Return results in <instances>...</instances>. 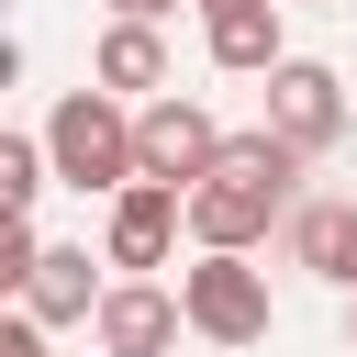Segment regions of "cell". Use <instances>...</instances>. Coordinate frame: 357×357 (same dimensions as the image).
Listing matches in <instances>:
<instances>
[{"mask_svg": "<svg viewBox=\"0 0 357 357\" xmlns=\"http://www.w3.org/2000/svg\"><path fill=\"white\" fill-rule=\"evenodd\" d=\"M89 78L100 89H123V100H145V89H167V33L156 22H100V45H89Z\"/></svg>", "mask_w": 357, "mask_h": 357, "instance_id": "9", "label": "cell"}, {"mask_svg": "<svg viewBox=\"0 0 357 357\" xmlns=\"http://www.w3.org/2000/svg\"><path fill=\"white\" fill-rule=\"evenodd\" d=\"M56 190V156H45V134H0V201L11 212H33Z\"/></svg>", "mask_w": 357, "mask_h": 357, "instance_id": "12", "label": "cell"}, {"mask_svg": "<svg viewBox=\"0 0 357 357\" xmlns=\"http://www.w3.org/2000/svg\"><path fill=\"white\" fill-rule=\"evenodd\" d=\"M346 346H357V290H346Z\"/></svg>", "mask_w": 357, "mask_h": 357, "instance_id": "15", "label": "cell"}, {"mask_svg": "<svg viewBox=\"0 0 357 357\" xmlns=\"http://www.w3.org/2000/svg\"><path fill=\"white\" fill-rule=\"evenodd\" d=\"M45 335H56V324H33V312H11V324H0V357H56Z\"/></svg>", "mask_w": 357, "mask_h": 357, "instance_id": "13", "label": "cell"}, {"mask_svg": "<svg viewBox=\"0 0 357 357\" xmlns=\"http://www.w3.org/2000/svg\"><path fill=\"white\" fill-rule=\"evenodd\" d=\"M22 312H33V324H89V312H100L89 245H45V257L22 268Z\"/></svg>", "mask_w": 357, "mask_h": 357, "instance_id": "10", "label": "cell"}, {"mask_svg": "<svg viewBox=\"0 0 357 357\" xmlns=\"http://www.w3.org/2000/svg\"><path fill=\"white\" fill-rule=\"evenodd\" d=\"M301 167L312 156L290 134H268V123L257 134H223V167L190 190V245H257L268 223H290L301 212Z\"/></svg>", "mask_w": 357, "mask_h": 357, "instance_id": "1", "label": "cell"}, {"mask_svg": "<svg viewBox=\"0 0 357 357\" xmlns=\"http://www.w3.org/2000/svg\"><path fill=\"white\" fill-rule=\"evenodd\" d=\"M112 11H123V22H167L178 0H112Z\"/></svg>", "mask_w": 357, "mask_h": 357, "instance_id": "14", "label": "cell"}, {"mask_svg": "<svg viewBox=\"0 0 357 357\" xmlns=\"http://www.w3.org/2000/svg\"><path fill=\"white\" fill-rule=\"evenodd\" d=\"M178 223H190V190H167V178H134V190H112V223H100V257L145 279V268H167Z\"/></svg>", "mask_w": 357, "mask_h": 357, "instance_id": "7", "label": "cell"}, {"mask_svg": "<svg viewBox=\"0 0 357 357\" xmlns=\"http://www.w3.org/2000/svg\"><path fill=\"white\" fill-rule=\"evenodd\" d=\"M134 156H145V178H167V190H201V178L223 167V123H212L201 100L156 89V100L134 112Z\"/></svg>", "mask_w": 357, "mask_h": 357, "instance_id": "4", "label": "cell"}, {"mask_svg": "<svg viewBox=\"0 0 357 357\" xmlns=\"http://www.w3.org/2000/svg\"><path fill=\"white\" fill-rule=\"evenodd\" d=\"M268 134H290L301 156H335L346 145V78L324 56H279L268 67Z\"/></svg>", "mask_w": 357, "mask_h": 357, "instance_id": "5", "label": "cell"}, {"mask_svg": "<svg viewBox=\"0 0 357 357\" xmlns=\"http://www.w3.org/2000/svg\"><path fill=\"white\" fill-rule=\"evenodd\" d=\"M45 156H56L67 190H100V201L145 178V156H134V112H123V89H100V78L67 89V100L45 112Z\"/></svg>", "mask_w": 357, "mask_h": 357, "instance_id": "2", "label": "cell"}, {"mask_svg": "<svg viewBox=\"0 0 357 357\" xmlns=\"http://www.w3.org/2000/svg\"><path fill=\"white\" fill-rule=\"evenodd\" d=\"M178 301H190V335H201V346H268V324H279L268 268H257L245 245H201V257L178 268Z\"/></svg>", "mask_w": 357, "mask_h": 357, "instance_id": "3", "label": "cell"}, {"mask_svg": "<svg viewBox=\"0 0 357 357\" xmlns=\"http://www.w3.org/2000/svg\"><path fill=\"white\" fill-rule=\"evenodd\" d=\"M201 11V45H212V67L223 78H268L290 45H279V0H190Z\"/></svg>", "mask_w": 357, "mask_h": 357, "instance_id": "8", "label": "cell"}, {"mask_svg": "<svg viewBox=\"0 0 357 357\" xmlns=\"http://www.w3.org/2000/svg\"><path fill=\"white\" fill-rule=\"evenodd\" d=\"M89 335H100V357H167V346L190 335V301L123 268V279L100 290V312H89Z\"/></svg>", "mask_w": 357, "mask_h": 357, "instance_id": "6", "label": "cell"}, {"mask_svg": "<svg viewBox=\"0 0 357 357\" xmlns=\"http://www.w3.org/2000/svg\"><path fill=\"white\" fill-rule=\"evenodd\" d=\"M290 268L357 290V201H301V212H290Z\"/></svg>", "mask_w": 357, "mask_h": 357, "instance_id": "11", "label": "cell"}]
</instances>
